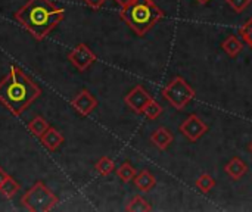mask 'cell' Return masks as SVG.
Masks as SVG:
<instances>
[{
  "mask_svg": "<svg viewBox=\"0 0 252 212\" xmlns=\"http://www.w3.org/2000/svg\"><path fill=\"white\" fill-rule=\"evenodd\" d=\"M162 96L173 108L182 111L195 97V90L186 83L185 78L177 75L164 87Z\"/></svg>",
  "mask_w": 252,
  "mask_h": 212,
  "instance_id": "obj_5",
  "label": "cell"
},
{
  "mask_svg": "<svg viewBox=\"0 0 252 212\" xmlns=\"http://www.w3.org/2000/svg\"><path fill=\"white\" fill-rule=\"evenodd\" d=\"M40 140H41V145H43L47 151L55 152V151L63 143V136H62L56 128L49 127L47 131L40 137Z\"/></svg>",
  "mask_w": 252,
  "mask_h": 212,
  "instance_id": "obj_10",
  "label": "cell"
},
{
  "mask_svg": "<svg viewBox=\"0 0 252 212\" xmlns=\"http://www.w3.org/2000/svg\"><path fill=\"white\" fill-rule=\"evenodd\" d=\"M7 177H9V176L6 174V171H4L3 168H0V186H1L3 183H4V180H6Z\"/></svg>",
  "mask_w": 252,
  "mask_h": 212,
  "instance_id": "obj_25",
  "label": "cell"
},
{
  "mask_svg": "<svg viewBox=\"0 0 252 212\" xmlns=\"http://www.w3.org/2000/svg\"><path fill=\"white\" fill-rule=\"evenodd\" d=\"M239 32H241L242 38L245 40V43H247L250 47H252V18H250V19L244 24V27L239 28Z\"/></svg>",
  "mask_w": 252,
  "mask_h": 212,
  "instance_id": "obj_22",
  "label": "cell"
},
{
  "mask_svg": "<svg viewBox=\"0 0 252 212\" xmlns=\"http://www.w3.org/2000/svg\"><path fill=\"white\" fill-rule=\"evenodd\" d=\"M224 170H226V173H227V176H229L230 179L239 180V179H242V177L247 174L248 165H247L241 158H233V159L226 165Z\"/></svg>",
  "mask_w": 252,
  "mask_h": 212,
  "instance_id": "obj_12",
  "label": "cell"
},
{
  "mask_svg": "<svg viewBox=\"0 0 252 212\" xmlns=\"http://www.w3.org/2000/svg\"><path fill=\"white\" fill-rule=\"evenodd\" d=\"M18 190H19V184H18L12 177H7V179L4 180V183L0 186V193H1L4 198H7V199L13 198V196L18 193Z\"/></svg>",
  "mask_w": 252,
  "mask_h": 212,
  "instance_id": "obj_18",
  "label": "cell"
},
{
  "mask_svg": "<svg viewBox=\"0 0 252 212\" xmlns=\"http://www.w3.org/2000/svg\"><path fill=\"white\" fill-rule=\"evenodd\" d=\"M63 15L65 9L56 7L50 0H28L15 13V19L40 41L63 19Z\"/></svg>",
  "mask_w": 252,
  "mask_h": 212,
  "instance_id": "obj_2",
  "label": "cell"
},
{
  "mask_svg": "<svg viewBox=\"0 0 252 212\" xmlns=\"http://www.w3.org/2000/svg\"><path fill=\"white\" fill-rule=\"evenodd\" d=\"M47 128H49V122H47L41 115H37V117H35L32 121H30V124H28L30 133H31L32 136L38 137V139L47 131Z\"/></svg>",
  "mask_w": 252,
  "mask_h": 212,
  "instance_id": "obj_15",
  "label": "cell"
},
{
  "mask_svg": "<svg viewBox=\"0 0 252 212\" xmlns=\"http://www.w3.org/2000/svg\"><path fill=\"white\" fill-rule=\"evenodd\" d=\"M196 187L202 192V193H208L214 186H216V182H214V179L210 176V174H204V176H201L198 180H196Z\"/></svg>",
  "mask_w": 252,
  "mask_h": 212,
  "instance_id": "obj_21",
  "label": "cell"
},
{
  "mask_svg": "<svg viewBox=\"0 0 252 212\" xmlns=\"http://www.w3.org/2000/svg\"><path fill=\"white\" fill-rule=\"evenodd\" d=\"M94 168H96V171H97L100 176H109V174L114 171L115 164H114V161H112L111 158H108V156H102V158L96 162Z\"/></svg>",
  "mask_w": 252,
  "mask_h": 212,
  "instance_id": "obj_19",
  "label": "cell"
},
{
  "mask_svg": "<svg viewBox=\"0 0 252 212\" xmlns=\"http://www.w3.org/2000/svg\"><path fill=\"white\" fill-rule=\"evenodd\" d=\"M152 99V96L142 87V86H136L126 97L124 102L127 103V106L134 111L136 114H143L145 106L148 105V102Z\"/></svg>",
  "mask_w": 252,
  "mask_h": 212,
  "instance_id": "obj_8",
  "label": "cell"
},
{
  "mask_svg": "<svg viewBox=\"0 0 252 212\" xmlns=\"http://www.w3.org/2000/svg\"><path fill=\"white\" fill-rule=\"evenodd\" d=\"M196 1H198V3H201V4H207L210 0H196Z\"/></svg>",
  "mask_w": 252,
  "mask_h": 212,
  "instance_id": "obj_27",
  "label": "cell"
},
{
  "mask_svg": "<svg viewBox=\"0 0 252 212\" xmlns=\"http://www.w3.org/2000/svg\"><path fill=\"white\" fill-rule=\"evenodd\" d=\"M126 211L128 212H149L152 211V207L142 198V196H134L126 207Z\"/></svg>",
  "mask_w": 252,
  "mask_h": 212,
  "instance_id": "obj_17",
  "label": "cell"
},
{
  "mask_svg": "<svg viewBox=\"0 0 252 212\" xmlns=\"http://www.w3.org/2000/svg\"><path fill=\"white\" fill-rule=\"evenodd\" d=\"M115 1H117V3H118V4H120L121 7H123V6H126V4H128V3H130L131 0H115Z\"/></svg>",
  "mask_w": 252,
  "mask_h": 212,
  "instance_id": "obj_26",
  "label": "cell"
},
{
  "mask_svg": "<svg viewBox=\"0 0 252 212\" xmlns=\"http://www.w3.org/2000/svg\"><path fill=\"white\" fill-rule=\"evenodd\" d=\"M180 131L190 140V142H198L207 131L208 125L198 117V115H190L182 125Z\"/></svg>",
  "mask_w": 252,
  "mask_h": 212,
  "instance_id": "obj_7",
  "label": "cell"
},
{
  "mask_svg": "<svg viewBox=\"0 0 252 212\" xmlns=\"http://www.w3.org/2000/svg\"><path fill=\"white\" fill-rule=\"evenodd\" d=\"M250 151H251V152H252V143H251V145H250Z\"/></svg>",
  "mask_w": 252,
  "mask_h": 212,
  "instance_id": "obj_28",
  "label": "cell"
},
{
  "mask_svg": "<svg viewBox=\"0 0 252 212\" xmlns=\"http://www.w3.org/2000/svg\"><path fill=\"white\" fill-rule=\"evenodd\" d=\"M89 7H92V9H94V10H97V9H100L103 4H105V1L106 0H83Z\"/></svg>",
  "mask_w": 252,
  "mask_h": 212,
  "instance_id": "obj_24",
  "label": "cell"
},
{
  "mask_svg": "<svg viewBox=\"0 0 252 212\" xmlns=\"http://www.w3.org/2000/svg\"><path fill=\"white\" fill-rule=\"evenodd\" d=\"M41 94V89L18 66L0 81V102L13 114L21 115Z\"/></svg>",
  "mask_w": 252,
  "mask_h": 212,
  "instance_id": "obj_1",
  "label": "cell"
},
{
  "mask_svg": "<svg viewBox=\"0 0 252 212\" xmlns=\"http://www.w3.org/2000/svg\"><path fill=\"white\" fill-rule=\"evenodd\" d=\"M221 47H223V50H224L229 56L236 58V56L242 52L244 44H242V41H241L236 35H229V37L221 43Z\"/></svg>",
  "mask_w": 252,
  "mask_h": 212,
  "instance_id": "obj_14",
  "label": "cell"
},
{
  "mask_svg": "<svg viewBox=\"0 0 252 212\" xmlns=\"http://www.w3.org/2000/svg\"><path fill=\"white\" fill-rule=\"evenodd\" d=\"M117 176H118V179H120L123 183H130V182L134 180V177H136V170H134V167H133L130 162H124V164H121V165L118 167Z\"/></svg>",
  "mask_w": 252,
  "mask_h": 212,
  "instance_id": "obj_16",
  "label": "cell"
},
{
  "mask_svg": "<svg viewBox=\"0 0 252 212\" xmlns=\"http://www.w3.org/2000/svg\"><path fill=\"white\" fill-rule=\"evenodd\" d=\"M120 16L139 37H143L164 18V10L154 0H131L121 7Z\"/></svg>",
  "mask_w": 252,
  "mask_h": 212,
  "instance_id": "obj_3",
  "label": "cell"
},
{
  "mask_svg": "<svg viewBox=\"0 0 252 212\" xmlns=\"http://www.w3.org/2000/svg\"><path fill=\"white\" fill-rule=\"evenodd\" d=\"M68 59L71 61V63L78 69V71H86L94 61H96V55L92 52V49L81 43L77 44L69 53H68Z\"/></svg>",
  "mask_w": 252,
  "mask_h": 212,
  "instance_id": "obj_6",
  "label": "cell"
},
{
  "mask_svg": "<svg viewBox=\"0 0 252 212\" xmlns=\"http://www.w3.org/2000/svg\"><path fill=\"white\" fill-rule=\"evenodd\" d=\"M134 184L139 190L142 192H149L155 184H157V180L154 177V174H151L148 170H143L140 171L139 174H136L134 177Z\"/></svg>",
  "mask_w": 252,
  "mask_h": 212,
  "instance_id": "obj_13",
  "label": "cell"
},
{
  "mask_svg": "<svg viewBox=\"0 0 252 212\" xmlns=\"http://www.w3.org/2000/svg\"><path fill=\"white\" fill-rule=\"evenodd\" d=\"M226 1L236 13H241L251 4L252 0H226Z\"/></svg>",
  "mask_w": 252,
  "mask_h": 212,
  "instance_id": "obj_23",
  "label": "cell"
},
{
  "mask_svg": "<svg viewBox=\"0 0 252 212\" xmlns=\"http://www.w3.org/2000/svg\"><path fill=\"white\" fill-rule=\"evenodd\" d=\"M22 205L31 212H47L58 204V198L41 183L37 182L21 199Z\"/></svg>",
  "mask_w": 252,
  "mask_h": 212,
  "instance_id": "obj_4",
  "label": "cell"
},
{
  "mask_svg": "<svg viewBox=\"0 0 252 212\" xmlns=\"http://www.w3.org/2000/svg\"><path fill=\"white\" fill-rule=\"evenodd\" d=\"M174 137L173 134L165 128V127H159L157 128L152 134H151V142L159 149V151H167L170 148V145L173 143Z\"/></svg>",
  "mask_w": 252,
  "mask_h": 212,
  "instance_id": "obj_11",
  "label": "cell"
},
{
  "mask_svg": "<svg viewBox=\"0 0 252 212\" xmlns=\"http://www.w3.org/2000/svg\"><path fill=\"white\" fill-rule=\"evenodd\" d=\"M161 114H162V106L152 97V99L148 102V105L145 106L143 115H146V118H149V120H157Z\"/></svg>",
  "mask_w": 252,
  "mask_h": 212,
  "instance_id": "obj_20",
  "label": "cell"
},
{
  "mask_svg": "<svg viewBox=\"0 0 252 212\" xmlns=\"http://www.w3.org/2000/svg\"><path fill=\"white\" fill-rule=\"evenodd\" d=\"M71 105H72V108L80 114V115H83V117H87V115H90L93 111H94V108L97 106V100H96V97L89 91V90H81L72 100H71Z\"/></svg>",
  "mask_w": 252,
  "mask_h": 212,
  "instance_id": "obj_9",
  "label": "cell"
}]
</instances>
